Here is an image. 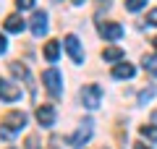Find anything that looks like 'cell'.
Listing matches in <instances>:
<instances>
[{
	"label": "cell",
	"mask_w": 157,
	"mask_h": 149,
	"mask_svg": "<svg viewBox=\"0 0 157 149\" xmlns=\"http://www.w3.org/2000/svg\"><path fill=\"white\" fill-rule=\"evenodd\" d=\"M24 126H26V115H24L21 110H11V113L3 115V128H0V133H3V139H11L13 133H18Z\"/></svg>",
	"instance_id": "obj_1"
},
{
	"label": "cell",
	"mask_w": 157,
	"mask_h": 149,
	"mask_svg": "<svg viewBox=\"0 0 157 149\" xmlns=\"http://www.w3.org/2000/svg\"><path fill=\"white\" fill-rule=\"evenodd\" d=\"M78 97H81V102H84L86 110H97L100 102H102V89L97 86V84H86V86H81Z\"/></svg>",
	"instance_id": "obj_2"
},
{
	"label": "cell",
	"mask_w": 157,
	"mask_h": 149,
	"mask_svg": "<svg viewBox=\"0 0 157 149\" xmlns=\"http://www.w3.org/2000/svg\"><path fill=\"white\" fill-rule=\"evenodd\" d=\"M42 84H45V89L52 94V97H60V92H63V78H60V73H58L55 68H47V71L42 73Z\"/></svg>",
	"instance_id": "obj_3"
},
{
	"label": "cell",
	"mask_w": 157,
	"mask_h": 149,
	"mask_svg": "<svg viewBox=\"0 0 157 149\" xmlns=\"http://www.w3.org/2000/svg\"><path fill=\"white\" fill-rule=\"evenodd\" d=\"M63 44H66V50H68V55H71L73 63H84V50H81V44H78V39L73 34H68L63 39Z\"/></svg>",
	"instance_id": "obj_4"
},
{
	"label": "cell",
	"mask_w": 157,
	"mask_h": 149,
	"mask_svg": "<svg viewBox=\"0 0 157 149\" xmlns=\"http://www.w3.org/2000/svg\"><path fill=\"white\" fill-rule=\"evenodd\" d=\"M89 136H92V120H84L81 128H78L73 136H68V144H71V147H81V144L89 141Z\"/></svg>",
	"instance_id": "obj_5"
},
{
	"label": "cell",
	"mask_w": 157,
	"mask_h": 149,
	"mask_svg": "<svg viewBox=\"0 0 157 149\" xmlns=\"http://www.w3.org/2000/svg\"><path fill=\"white\" fill-rule=\"evenodd\" d=\"M97 29H100V34L105 39H121L123 37V26L121 24H113V21H100Z\"/></svg>",
	"instance_id": "obj_6"
},
{
	"label": "cell",
	"mask_w": 157,
	"mask_h": 149,
	"mask_svg": "<svg viewBox=\"0 0 157 149\" xmlns=\"http://www.w3.org/2000/svg\"><path fill=\"white\" fill-rule=\"evenodd\" d=\"M32 34L34 37H42V34H47V13L45 11H34V16H32Z\"/></svg>",
	"instance_id": "obj_7"
},
{
	"label": "cell",
	"mask_w": 157,
	"mask_h": 149,
	"mask_svg": "<svg viewBox=\"0 0 157 149\" xmlns=\"http://www.w3.org/2000/svg\"><path fill=\"white\" fill-rule=\"evenodd\" d=\"M18 97H21V89H18L16 84L3 81V78H0V99H6V102H16Z\"/></svg>",
	"instance_id": "obj_8"
},
{
	"label": "cell",
	"mask_w": 157,
	"mask_h": 149,
	"mask_svg": "<svg viewBox=\"0 0 157 149\" xmlns=\"http://www.w3.org/2000/svg\"><path fill=\"white\" fill-rule=\"evenodd\" d=\"M37 120H39V126L50 128L52 123H55V110H52V105H39L37 107Z\"/></svg>",
	"instance_id": "obj_9"
},
{
	"label": "cell",
	"mask_w": 157,
	"mask_h": 149,
	"mask_svg": "<svg viewBox=\"0 0 157 149\" xmlns=\"http://www.w3.org/2000/svg\"><path fill=\"white\" fill-rule=\"evenodd\" d=\"M8 68H11V73L13 76H18V78H24V81H26V86H29V92L34 94V84H32V76H29V68L26 66H21V63H8Z\"/></svg>",
	"instance_id": "obj_10"
},
{
	"label": "cell",
	"mask_w": 157,
	"mask_h": 149,
	"mask_svg": "<svg viewBox=\"0 0 157 149\" xmlns=\"http://www.w3.org/2000/svg\"><path fill=\"white\" fill-rule=\"evenodd\" d=\"M134 73L136 68L131 63H115V68H113V78H131Z\"/></svg>",
	"instance_id": "obj_11"
},
{
	"label": "cell",
	"mask_w": 157,
	"mask_h": 149,
	"mask_svg": "<svg viewBox=\"0 0 157 149\" xmlns=\"http://www.w3.org/2000/svg\"><path fill=\"white\" fill-rule=\"evenodd\" d=\"M24 18L18 16V13H11V16L6 18V32H13V34H18V32H24Z\"/></svg>",
	"instance_id": "obj_12"
},
{
	"label": "cell",
	"mask_w": 157,
	"mask_h": 149,
	"mask_svg": "<svg viewBox=\"0 0 157 149\" xmlns=\"http://www.w3.org/2000/svg\"><path fill=\"white\" fill-rule=\"evenodd\" d=\"M58 55H60V42H58V39H50V42L45 44V60L55 63Z\"/></svg>",
	"instance_id": "obj_13"
},
{
	"label": "cell",
	"mask_w": 157,
	"mask_h": 149,
	"mask_svg": "<svg viewBox=\"0 0 157 149\" xmlns=\"http://www.w3.org/2000/svg\"><path fill=\"white\" fill-rule=\"evenodd\" d=\"M102 58H105L107 63H121L123 60V50L121 47H105L102 50Z\"/></svg>",
	"instance_id": "obj_14"
},
{
	"label": "cell",
	"mask_w": 157,
	"mask_h": 149,
	"mask_svg": "<svg viewBox=\"0 0 157 149\" xmlns=\"http://www.w3.org/2000/svg\"><path fill=\"white\" fill-rule=\"evenodd\" d=\"M141 66H144L147 73H152V76H157V55H144V60H141Z\"/></svg>",
	"instance_id": "obj_15"
},
{
	"label": "cell",
	"mask_w": 157,
	"mask_h": 149,
	"mask_svg": "<svg viewBox=\"0 0 157 149\" xmlns=\"http://www.w3.org/2000/svg\"><path fill=\"white\" fill-rule=\"evenodd\" d=\"M139 131H141V136H144V139H149V141H157V126H141Z\"/></svg>",
	"instance_id": "obj_16"
},
{
	"label": "cell",
	"mask_w": 157,
	"mask_h": 149,
	"mask_svg": "<svg viewBox=\"0 0 157 149\" xmlns=\"http://www.w3.org/2000/svg\"><path fill=\"white\" fill-rule=\"evenodd\" d=\"M147 6V0H126V11H141V8Z\"/></svg>",
	"instance_id": "obj_17"
},
{
	"label": "cell",
	"mask_w": 157,
	"mask_h": 149,
	"mask_svg": "<svg viewBox=\"0 0 157 149\" xmlns=\"http://www.w3.org/2000/svg\"><path fill=\"white\" fill-rule=\"evenodd\" d=\"M18 11H29V8H34V0H16Z\"/></svg>",
	"instance_id": "obj_18"
},
{
	"label": "cell",
	"mask_w": 157,
	"mask_h": 149,
	"mask_svg": "<svg viewBox=\"0 0 157 149\" xmlns=\"http://www.w3.org/2000/svg\"><path fill=\"white\" fill-rule=\"evenodd\" d=\"M147 24H152V26H157V8H152V11L147 13Z\"/></svg>",
	"instance_id": "obj_19"
},
{
	"label": "cell",
	"mask_w": 157,
	"mask_h": 149,
	"mask_svg": "<svg viewBox=\"0 0 157 149\" xmlns=\"http://www.w3.org/2000/svg\"><path fill=\"white\" fill-rule=\"evenodd\" d=\"M152 94H155V89H149V92H141V94H139V102H147Z\"/></svg>",
	"instance_id": "obj_20"
},
{
	"label": "cell",
	"mask_w": 157,
	"mask_h": 149,
	"mask_svg": "<svg viewBox=\"0 0 157 149\" xmlns=\"http://www.w3.org/2000/svg\"><path fill=\"white\" fill-rule=\"evenodd\" d=\"M6 50H8V39L3 37V34H0V55H3V52H6Z\"/></svg>",
	"instance_id": "obj_21"
},
{
	"label": "cell",
	"mask_w": 157,
	"mask_h": 149,
	"mask_svg": "<svg viewBox=\"0 0 157 149\" xmlns=\"http://www.w3.org/2000/svg\"><path fill=\"white\" fill-rule=\"evenodd\" d=\"M134 149H152V147H147V144H141V141H136V144H134Z\"/></svg>",
	"instance_id": "obj_22"
},
{
	"label": "cell",
	"mask_w": 157,
	"mask_h": 149,
	"mask_svg": "<svg viewBox=\"0 0 157 149\" xmlns=\"http://www.w3.org/2000/svg\"><path fill=\"white\" fill-rule=\"evenodd\" d=\"M97 6H100V8H102V6H105V8H110V0H97Z\"/></svg>",
	"instance_id": "obj_23"
},
{
	"label": "cell",
	"mask_w": 157,
	"mask_h": 149,
	"mask_svg": "<svg viewBox=\"0 0 157 149\" xmlns=\"http://www.w3.org/2000/svg\"><path fill=\"white\" fill-rule=\"evenodd\" d=\"M152 120H155V123H157V110H155V113H152Z\"/></svg>",
	"instance_id": "obj_24"
},
{
	"label": "cell",
	"mask_w": 157,
	"mask_h": 149,
	"mask_svg": "<svg viewBox=\"0 0 157 149\" xmlns=\"http://www.w3.org/2000/svg\"><path fill=\"white\" fill-rule=\"evenodd\" d=\"M152 44H155V50H157V37H155V39H152Z\"/></svg>",
	"instance_id": "obj_25"
}]
</instances>
